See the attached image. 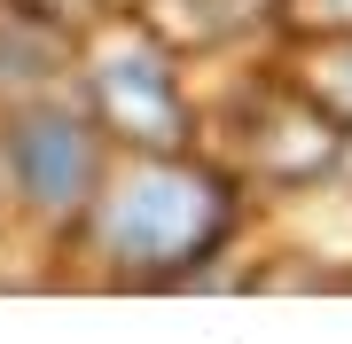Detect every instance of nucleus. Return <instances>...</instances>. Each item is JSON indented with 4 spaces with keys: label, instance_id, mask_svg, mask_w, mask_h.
<instances>
[{
    "label": "nucleus",
    "instance_id": "obj_1",
    "mask_svg": "<svg viewBox=\"0 0 352 344\" xmlns=\"http://www.w3.org/2000/svg\"><path fill=\"white\" fill-rule=\"evenodd\" d=\"M243 219V188L196 149H126V165L102 172L94 204L63 235L94 282L110 290H164L188 282L204 258L227 251Z\"/></svg>",
    "mask_w": 352,
    "mask_h": 344
},
{
    "label": "nucleus",
    "instance_id": "obj_2",
    "mask_svg": "<svg viewBox=\"0 0 352 344\" xmlns=\"http://www.w3.org/2000/svg\"><path fill=\"white\" fill-rule=\"evenodd\" d=\"M102 172H110V133L94 126L87 102L71 94H24L0 110V180H8L16 211L39 219L47 235H71L78 211L94 204Z\"/></svg>",
    "mask_w": 352,
    "mask_h": 344
},
{
    "label": "nucleus",
    "instance_id": "obj_3",
    "mask_svg": "<svg viewBox=\"0 0 352 344\" xmlns=\"http://www.w3.org/2000/svg\"><path fill=\"white\" fill-rule=\"evenodd\" d=\"M87 110L118 149H196V94L180 78V55L149 24H118L87 63Z\"/></svg>",
    "mask_w": 352,
    "mask_h": 344
},
{
    "label": "nucleus",
    "instance_id": "obj_4",
    "mask_svg": "<svg viewBox=\"0 0 352 344\" xmlns=\"http://www.w3.org/2000/svg\"><path fill=\"white\" fill-rule=\"evenodd\" d=\"M282 78L352 141V32H314L298 47V71H282Z\"/></svg>",
    "mask_w": 352,
    "mask_h": 344
},
{
    "label": "nucleus",
    "instance_id": "obj_5",
    "mask_svg": "<svg viewBox=\"0 0 352 344\" xmlns=\"http://www.w3.org/2000/svg\"><path fill=\"white\" fill-rule=\"evenodd\" d=\"M305 32H352V0H289Z\"/></svg>",
    "mask_w": 352,
    "mask_h": 344
}]
</instances>
